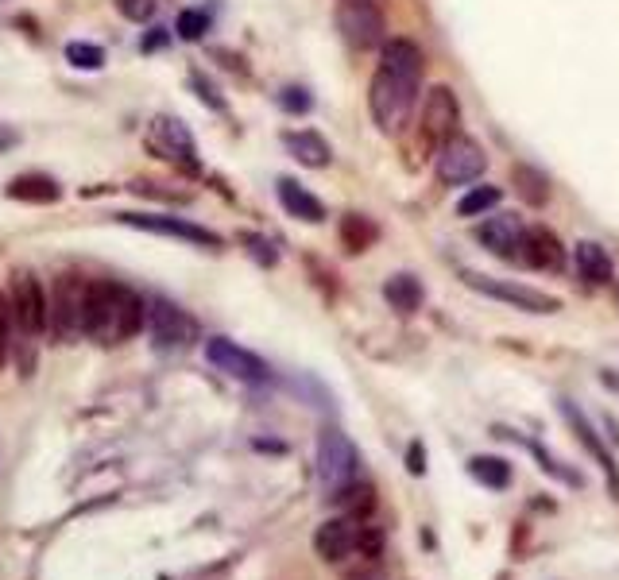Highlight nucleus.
<instances>
[{"label": "nucleus", "instance_id": "f257e3e1", "mask_svg": "<svg viewBox=\"0 0 619 580\" xmlns=\"http://www.w3.org/2000/svg\"><path fill=\"white\" fill-rule=\"evenodd\" d=\"M422 70H426V58H422L418 43L387 39L380 70L372 78V93H368V109H372V120L380 132L399 136L411 124L418 93H422Z\"/></svg>", "mask_w": 619, "mask_h": 580}, {"label": "nucleus", "instance_id": "f03ea898", "mask_svg": "<svg viewBox=\"0 0 619 580\" xmlns=\"http://www.w3.org/2000/svg\"><path fill=\"white\" fill-rule=\"evenodd\" d=\"M148 325V302L124 283L93 279L82 294V337L113 348L132 341Z\"/></svg>", "mask_w": 619, "mask_h": 580}, {"label": "nucleus", "instance_id": "7ed1b4c3", "mask_svg": "<svg viewBox=\"0 0 619 580\" xmlns=\"http://www.w3.org/2000/svg\"><path fill=\"white\" fill-rule=\"evenodd\" d=\"M314 553L329 565H341V561H353V557H380L384 553V530L372 526L368 519L337 515V519L322 522L314 530Z\"/></svg>", "mask_w": 619, "mask_h": 580}, {"label": "nucleus", "instance_id": "20e7f679", "mask_svg": "<svg viewBox=\"0 0 619 580\" xmlns=\"http://www.w3.org/2000/svg\"><path fill=\"white\" fill-rule=\"evenodd\" d=\"M314 472H318V484L329 503L360 480V449L349 441V434H341L337 426H325L318 434V449H314Z\"/></svg>", "mask_w": 619, "mask_h": 580}, {"label": "nucleus", "instance_id": "39448f33", "mask_svg": "<svg viewBox=\"0 0 619 580\" xmlns=\"http://www.w3.org/2000/svg\"><path fill=\"white\" fill-rule=\"evenodd\" d=\"M457 124H461V105L453 97L449 86H434L426 89L422 97V116H418V147L430 155H438L453 136H457Z\"/></svg>", "mask_w": 619, "mask_h": 580}, {"label": "nucleus", "instance_id": "423d86ee", "mask_svg": "<svg viewBox=\"0 0 619 580\" xmlns=\"http://www.w3.org/2000/svg\"><path fill=\"white\" fill-rule=\"evenodd\" d=\"M465 283H469L476 294L492 298V302H503L511 310H523V314H558L561 298L546 294L538 287H523V283H511V279H492V275H480V271H465Z\"/></svg>", "mask_w": 619, "mask_h": 580}, {"label": "nucleus", "instance_id": "0eeeda50", "mask_svg": "<svg viewBox=\"0 0 619 580\" xmlns=\"http://www.w3.org/2000/svg\"><path fill=\"white\" fill-rule=\"evenodd\" d=\"M148 147L163 159V163H171V167H178V171H186V174H198V167H202L194 132H190L178 116H155V120H151Z\"/></svg>", "mask_w": 619, "mask_h": 580}, {"label": "nucleus", "instance_id": "6e6552de", "mask_svg": "<svg viewBox=\"0 0 619 580\" xmlns=\"http://www.w3.org/2000/svg\"><path fill=\"white\" fill-rule=\"evenodd\" d=\"M8 298H12V318L24 337H39L47 333V290L35 279V271H12L8 283Z\"/></svg>", "mask_w": 619, "mask_h": 580}, {"label": "nucleus", "instance_id": "1a4fd4ad", "mask_svg": "<svg viewBox=\"0 0 619 580\" xmlns=\"http://www.w3.org/2000/svg\"><path fill=\"white\" fill-rule=\"evenodd\" d=\"M337 28L353 51H376L384 43V12L376 0H341Z\"/></svg>", "mask_w": 619, "mask_h": 580}, {"label": "nucleus", "instance_id": "9d476101", "mask_svg": "<svg viewBox=\"0 0 619 580\" xmlns=\"http://www.w3.org/2000/svg\"><path fill=\"white\" fill-rule=\"evenodd\" d=\"M148 329L155 348H163V352H178V348L194 345V337H198V321L182 306H175L171 298H151L148 302Z\"/></svg>", "mask_w": 619, "mask_h": 580}, {"label": "nucleus", "instance_id": "9b49d317", "mask_svg": "<svg viewBox=\"0 0 619 580\" xmlns=\"http://www.w3.org/2000/svg\"><path fill=\"white\" fill-rule=\"evenodd\" d=\"M206 360L217 372H225L229 379H240V383H252V387H260V383L271 379L267 360H260V356L248 352V348H240L236 341H229V337H209Z\"/></svg>", "mask_w": 619, "mask_h": 580}, {"label": "nucleus", "instance_id": "f8f14e48", "mask_svg": "<svg viewBox=\"0 0 619 580\" xmlns=\"http://www.w3.org/2000/svg\"><path fill=\"white\" fill-rule=\"evenodd\" d=\"M120 225L140 232H155V236H171L182 244H194V248H221V236L213 229H202L186 217H167V213H117Z\"/></svg>", "mask_w": 619, "mask_h": 580}, {"label": "nucleus", "instance_id": "ddd939ff", "mask_svg": "<svg viewBox=\"0 0 619 580\" xmlns=\"http://www.w3.org/2000/svg\"><path fill=\"white\" fill-rule=\"evenodd\" d=\"M82 294H86V283L70 275H62L55 283V294L47 298V329L55 333V341L82 337Z\"/></svg>", "mask_w": 619, "mask_h": 580}, {"label": "nucleus", "instance_id": "4468645a", "mask_svg": "<svg viewBox=\"0 0 619 580\" xmlns=\"http://www.w3.org/2000/svg\"><path fill=\"white\" fill-rule=\"evenodd\" d=\"M484 171H488V155H484V147L476 144V140H469V136H453V140L438 151V178H442L445 186L476 182Z\"/></svg>", "mask_w": 619, "mask_h": 580}, {"label": "nucleus", "instance_id": "2eb2a0df", "mask_svg": "<svg viewBox=\"0 0 619 580\" xmlns=\"http://www.w3.org/2000/svg\"><path fill=\"white\" fill-rule=\"evenodd\" d=\"M558 410H561V418L569 422V430H573V437L589 449L592 457H596V464L604 468V480H608V492H612V499L619 503V464H616V453L608 449V441L596 434V426H592L589 418L577 410V403L573 399H558Z\"/></svg>", "mask_w": 619, "mask_h": 580}, {"label": "nucleus", "instance_id": "dca6fc26", "mask_svg": "<svg viewBox=\"0 0 619 580\" xmlns=\"http://www.w3.org/2000/svg\"><path fill=\"white\" fill-rule=\"evenodd\" d=\"M476 236H480V244H484L492 256H500V260H519L527 225H523L515 213H496V217H488V221L476 229Z\"/></svg>", "mask_w": 619, "mask_h": 580}, {"label": "nucleus", "instance_id": "f3484780", "mask_svg": "<svg viewBox=\"0 0 619 580\" xmlns=\"http://www.w3.org/2000/svg\"><path fill=\"white\" fill-rule=\"evenodd\" d=\"M519 263H527L534 271H565V244H561L546 225H534L523 236V252Z\"/></svg>", "mask_w": 619, "mask_h": 580}, {"label": "nucleus", "instance_id": "a211bd4d", "mask_svg": "<svg viewBox=\"0 0 619 580\" xmlns=\"http://www.w3.org/2000/svg\"><path fill=\"white\" fill-rule=\"evenodd\" d=\"M275 194H279V205L287 209V217L295 221H306V225H318L325 221V205L298 182V178H279L275 182Z\"/></svg>", "mask_w": 619, "mask_h": 580}, {"label": "nucleus", "instance_id": "6ab92c4d", "mask_svg": "<svg viewBox=\"0 0 619 580\" xmlns=\"http://www.w3.org/2000/svg\"><path fill=\"white\" fill-rule=\"evenodd\" d=\"M573 260H577V271H581V279L589 287H608L616 279V263L604 252V244H596V240H581Z\"/></svg>", "mask_w": 619, "mask_h": 580}, {"label": "nucleus", "instance_id": "aec40b11", "mask_svg": "<svg viewBox=\"0 0 619 580\" xmlns=\"http://www.w3.org/2000/svg\"><path fill=\"white\" fill-rule=\"evenodd\" d=\"M12 202H31V205H55L62 198V186L51 174H16L4 190Z\"/></svg>", "mask_w": 619, "mask_h": 580}, {"label": "nucleus", "instance_id": "412c9836", "mask_svg": "<svg viewBox=\"0 0 619 580\" xmlns=\"http://www.w3.org/2000/svg\"><path fill=\"white\" fill-rule=\"evenodd\" d=\"M283 144H287V151L295 155L302 167H314V171H322V167H329V159H333V147H329V140L325 136H318V132H287L283 136Z\"/></svg>", "mask_w": 619, "mask_h": 580}, {"label": "nucleus", "instance_id": "4be33fe9", "mask_svg": "<svg viewBox=\"0 0 619 580\" xmlns=\"http://www.w3.org/2000/svg\"><path fill=\"white\" fill-rule=\"evenodd\" d=\"M384 298L395 314H414V310H422L426 290H422V283H418L414 275L403 271V275H391V279L384 283Z\"/></svg>", "mask_w": 619, "mask_h": 580}, {"label": "nucleus", "instance_id": "5701e85b", "mask_svg": "<svg viewBox=\"0 0 619 580\" xmlns=\"http://www.w3.org/2000/svg\"><path fill=\"white\" fill-rule=\"evenodd\" d=\"M376 236H380V229H376L372 217H364V213H345V221H341V244H345V252H353V256L368 252V248L376 244Z\"/></svg>", "mask_w": 619, "mask_h": 580}, {"label": "nucleus", "instance_id": "b1692460", "mask_svg": "<svg viewBox=\"0 0 619 580\" xmlns=\"http://www.w3.org/2000/svg\"><path fill=\"white\" fill-rule=\"evenodd\" d=\"M511 186H515V194L527 205L550 202V178L542 171H534V167H527V163H519V167L511 171Z\"/></svg>", "mask_w": 619, "mask_h": 580}, {"label": "nucleus", "instance_id": "393cba45", "mask_svg": "<svg viewBox=\"0 0 619 580\" xmlns=\"http://www.w3.org/2000/svg\"><path fill=\"white\" fill-rule=\"evenodd\" d=\"M469 476L476 484H484L488 492H503L507 484H511V464L503 461V457H472L469 461Z\"/></svg>", "mask_w": 619, "mask_h": 580}, {"label": "nucleus", "instance_id": "a878e982", "mask_svg": "<svg viewBox=\"0 0 619 580\" xmlns=\"http://www.w3.org/2000/svg\"><path fill=\"white\" fill-rule=\"evenodd\" d=\"M333 503L341 507V515H353V519H372V511H376V488H372L368 480H356V484H349V488L337 495Z\"/></svg>", "mask_w": 619, "mask_h": 580}, {"label": "nucleus", "instance_id": "bb28decb", "mask_svg": "<svg viewBox=\"0 0 619 580\" xmlns=\"http://www.w3.org/2000/svg\"><path fill=\"white\" fill-rule=\"evenodd\" d=\"M500 202H503L500 186H472L469 194L457 202V213L461 217H480V213H492Z\"/></svg>", "mask_w": 619, "mask_h": 580}, {"label": "nucleus", "instance_id": "cd10ccee", "mask_svg": "<svg viewBox=\"0 0 619 580\" xmlns=\"http://www.w3.org/2000/svg\"><path fill=\"white\" fill-rule=\"evenodd\" d=\"M66 62L74 70H101L105 66V47L86 43V39H74V43H66Z\"/></svg>", "mask_w": 619, "mask_h": 580}, {"label": "nucleus", "instance_id": "c85d7f7f", "mask_svg": "<svg viewBox=\"0 0 619 580\" xmlns=\"http://www.w3.org/2000/svg\"><path fill=\"white\" fill-rule=\"evenodd\" d=\"M519 441H523V437H519ZM523 445H527L534 457H538V464H542V472H546V476H554V480L569 484V488H581V484H585V480H581L573 468H561V464L554 461L550 453H546V445H542V441H523Z\"/></svg>", "mask_w": 619, "mask_h": 580}, {"label": "nucleus", "instance_id": "c756f323", "mask_svg": "<svg viewBox=\"0 0 619 580\" xmlns=\"http://www.w3.org/2000/svg\"><path fill=\"white\" fill-rule=\"evenodd\" d=\"M209 24H213L209 12H202V8H186V12H178L175 35L178 39H186V43H198V39H206Z\"/></svg>", "mask_w": 619, "mask_h": 580}, {"label": "nucleus", "instance_id": "7c9ffc66", "mask_svg": "<svg viewBox=\"0 0 619 580\" xmlns=\"http://www.w3.org/2000/svg\"><path fill=\"white\" fill-rule=\"evenodd\" d=\"M12 329H16V318H12V298L0 290V364L8 360L12 352Z\"/></svg>", "mask_w": 619, "mask_h": 580}, {"label": "nucleus", "instance_id": "2f4dec72", "mask_svg": "<svg viewBox=\"0 0 619 580\" xmlns=\"http://www.w3.org/2000/svg\"><path fill=\"white\" fill-rule=\"evenodd\" d=\"M155 8H159V0H117V12L132 24H148Z\"/></svg>", "mask_w": 619, "mask_h": 580}, {"label": "nucleus", "instance_id": "473e14b6", "mask_svg": "<svg viewBox=\"0 0 619 580\" xmlns=\"http://www.w3.org/2000/svg\"><path fill=\"white\" fill-rule=\"evenodd\" d=\"M279 105H283L287 113H298V116H302V113H310L314 97H310V93H306L302 86H287L283 93H279Z\"/></svg>", "mask_w": 619, "mask_h": 580}, {"label": "nucleus", "instance_id": "72a5a7b5", "mask_svg": "<svg viewBox=\"0 0 619 580\" xmlns=\"http://www.w3.org/2000/svg\"><path fill=\"white\" fill-rule=\"evenodd\" d=\"M190 86L198 89V97H202V101H206L209 109H217V113H221V109H225V97H221V93H217V86H213V82H209L206 74H202V70H194V74H190Z\"/></svg>", "mask_w": 619, "mask_h": 580}, {"label": "nucleus", "instance_id": "f704fd0d", "mask_svg": "<svg viewBox=\"0 0 619 580\" xmlns=\"http://www.w3.org/2000/svg\"><path fill=\"white\" fill-rule=\"evenodd\" d=\"M240 240L248 244V252L264 263V267H271V263H275V252H271V244H267L264 236H240Z\"/></svg>", "mask_w": 619, "mask_h": 580}, {"label": "nucleus", "instance_id": "c9c22d12", "mask_svg": "<svg viewBox=\"0 0 619 580\" xmlns=\"http://www.w3.org/2000/svg\"><path fill=\"white\" fill-rule=\"evenodd\" d=\"M167 43H171V35H167V31H163V28H151L148 35L140 39V51H144V55H151V51H163Z\"/></svg>", "mask_w": 619, "mask_h": 580}, {"label": "nucleus", "instance_id": "e433bc0d", "mask_svg": "<svg viewBox=\"0 0 619 580\" xmlns=\"http://www.w3.org/2000/svg\"><path fill=\"white\" fill-rule=\"evenodd\" d=\"M407 468H411L414 476L426 472V449H422V441H414L411 449H407Z\"/></svg>", "mask_w": 619, "mask_h": 580}, {"label": "nucleus", "instance_id": "4c0bfd02", "mask_svg": "<svg viewBox=\"0 0 619 580\" xmlns=\"http://www.w3.org/2000/svg\"><path fill=\"white\" fill-rule=\"evenodd\" d=\"M20 144V132H16V128H0V151H4V147H16Z\"/></svg>", "mask_w": 619, "mask_h": 580}]
</instances>
